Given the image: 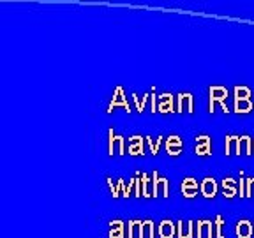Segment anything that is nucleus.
<instances>
[{"mask_svg": "<svg viewBox=\"0 0 254 238\" xmlns=\"http://www.w3.org/2000/svg\"><path fill=\"white\" fill-rule=\"evenodd\" d=\"M226 97H228V88L221 87V85H214L208 88V111L214 113V106L219 102L224 113H228V106H226Z\"/></svg>", "mask_w": 254, "mask_h": 238, "instance_id": "nucleus-1", "label": "nucleus"}, {"mask_svg": "<svg viewBox=\"0 0 254 238\" xmlns=\"http://www.w3.org/2000/svg\"><path fill=\"white\" fill-rule=\"evenodd\" d=\"M159 190L162 192L164 198H170V180L164 176H159L157 171L152 175V196H159Z\"/></svg>", "mask_w": 254, "mask_h": 238, "instance_id": "nucleus-2", "label": "nucleus"}, {"mask_svg": "<svg viewBox=\"0 0 254 238\" xmlns=\"http://www.w3.org/2000/svg\"><path fill=\"white\" fill-rule=\"evenodd\" d=\"M117 106H122L124 110L129 113V102H127V99H126V95H124V88L122 87H117L115 88V92H113V99H111V102H110V106H108V111H113V108H117Z\"/></svg>", "mask_w": 254, "mask_h": 238, "instance_id": "nucleus-3", "label": "nucleus"}, {"mask_svg": "<svg viewBox=\"0 0 254 238\" xmlns=\"http://www.w3.org/2000/svg\"><path fill=\"white\" fill-rule=\"evenodd\" d=\"M217 190H219V185H217V182H215L212 176L203 178L202 185H200V192H202L205 198H215Z\"/></svg>", "mask_w": 254, "mask_h": 238, "instance_id": "nucleus-4", "label": "nucleus"}, {"mask_svg": "<svg viewBox=\"0 0 254 238\" xmlns=\"http://www.w3.org/2000/svg\"><path fill=\"white\" fill-rule=\"evenodd\" d=\"M177 111L180 113H193V94L191 92H182L177 97Z\"/></svg>", "mask_w": 254, "mask_h": 238, "instance_id": "nucleus-5", "label": "nucleus"}, {"mask_svg": "<svg viewBox=\"0 0 254 238\" xmlns=\"http://www.w3.org/2000/svg\"><path fill=\"white\" fill-rule=\"evenodd\" d=\"M157 111L159 113H173V111H175V99H173L171 94H162V95L159 97Z\"/></svg>", "mask_w": 254, "mask_h": 238, "instance_id": "nucleus-6", "label": "nucleus"}, {"mask_svg": "<svg viewBox=\"0 0 254 238\" xmlns=\"http://www.w3.org/2000/svg\"><path fill=\"white\" fill-rule=\"evenodd\" d=\"M215 229L212 228V220H198L196 238H214Z\"/></svg>", "mask_w": 254, "mask_h": 238, "instance_id": "nucleus-7", "label": "nucleus"}, {"mask_svg": "<svg viewBox=\"0 0 254 238\" xmlns=\"http://www.w3.org/2000/svg\"><path fill=\"white\" fill-rule=\"evenodd\" d=\"M233 110L235 113H249L253 110V102L251 97H240V95H233Z\"/></svg>", "mask_w": 254, "mask_h": 238, "instance_id": "nucleus-8", "label": "nucleus"}, {"mask_svg": "<svg viewBox=\"0 0 254 238\" xmlns=\"http://www.w3.org/2000/svg\"><path fill=\"white\" fill-rule=\"evenodd\" d=\"M175 233H177V226H175L173 220H168V219L161 220V224H159V228H157L159 237L161 238H173L175 237Z\"/></svg>", "mask_w": 254, "mask_h": 238, "instance_id": "nucleus-9", "label": "nucleus"}, {"mask_svg": "<svg viewBox=\"0 0 254 238\" xmlns=\"http://www.w3.org/2000/svg\"><path fill=\"white\" fill-rule=\"evenodd\" d=\"M127 238H145V228L141 220L127 222Z\"/></svg>", "mask_w": 254, "mask_h": 238, "instance_id": "nucleus-10", "label": "nucleus"}, {"mask_svg": "<svg viewBox=\"0 0 254 238\" xmlns=\"http://www.w3.org/2000/svg\"><path fill=\"white\" fill-rule=\"evenodd\" d=\"M182 194H184L185 198H194L198 194V190H200V185H198V182L194 180V178H184V182H182Z\"/></svg>", "mask_w": 254, "mask_h": 238, "instance_id": "nucleus-11", "label": "nucleus"}, {"mask_svg": "<svg viewBox=\"0 0 254 238\" xmlns=\"http://www.w3.org/2000/svg\"><path fill=\"white\" fill-rule=\"evenodd\" d=\"M253 224H251L247 219H242L237 222V228H235V235H237V238H251L253 237Z\"/></svg>", "mask_w": 254, "mask_h": 238, "instance_id": "nucleus-12", "label": "nucleus"}, {"mask_svg": "<svg viewBox=\"0 0 254 238\" xmlns=\"http://www.w3.org/2000/svg\"><path fill=\"white\" fill-rule=\"evenodd\" d=\"M196 155H210L212 154V143L208 136H200L196 138Z\"/></svg>", "mask_w": 254, "mask_h": 238, "instance_id": "nucleus-13", "label": "nucleus"}, {"mask_svg": "<svg viewBox=\"0 0 254 238\" xmlns=\"http://www.w3.org/2000/svg\"><path fill=\"white\" fill-rule=\"evenodd\" d=\"M194 229H196V226L193 220H187V222L180 220L177 226V233H178V238H194Z\"/></svg>", "mask_w": 254, "mask_h": 238, "instance_id": "nucleus-14", "label": "nucleus"}, {"mask_svg": "<svg viewBox=\"0 0 254 238\" xmlns=\"http://www.w3.org/2000/svg\"><path fill=\"white\" fill-rule=\"evenodd\" d=\"M145 148V140L141 136H132L129 140V154L131 155H143Z\"/></svg>", "mask_w": 254, "mask_h": 238, "instance_id": "nucleus-15", "label": "nucleus"}, {"mask_svg": "<svg viewBox=\"0 0 254 238\" xmlns=\"http://www.w3.org/2000/svg\"><path fill=\"white\" fill-rule=\"evenodd\" d=\"M182 146H184V143H182V140L178 136H170L166 140V152L170 155H178Z\"/></svg>", "mask_w": 254, "mask_h": 238, "instance_id": "nucleus-16", "label": "nucleus"}, {"mask_svg": "<svg viewBox=\"0 0 254 238\" xmlns=\"http://www.w3.org/2000/svg\"><path fill=\"white\" fill-rule=\"evenodd\" d=\"M126 224L122 220H111L110 222V238H126Z\"/></svg>", "mask_w": 254, "mask_h": 238, "instance_id": "nucleus-17", "label": "nucleus"}, {"mask_svg": "<svg viewBox=\"0 0 254 238\" xmlns=\"http://www.w3.org/2000/svg\"><path fill=\"white\" fill-rule=\"evenodd\" d=\"M223 190H224V196L226 198H233V196H237L238 192V185L237 182L233 180V178H224L223 180Z\"/></svg>", "mask_w": 254, "mask_h": 238, "instance_id": "nucleus-18", "label": "nucleus"}, {"mask_svg": "<svg viewBox=\"0 0 254 238\" xmlns=\"http://www.w3.org/2000/svg\"><path fill=\"white\" fill-rule=\"evenodd\" d=\"M238 138L240 136H226V140H224V154L226 155H231L237 152V146H238Z\"/></svg>", "mask_w": 254, "mask_h": 238, "instance_id": "nucleus-19", "label": "nucleus"}, {"mask_svg": "<svg viewBox=\"0 0 254 238\" xmlns=\"http://www.w3.org/2000/svg\"><path fill=\"white\" fill-rule=\"evenodd\" d=\"M140 182H141V196H143V198H150L152 194H150V190H149V184H150L149 175H147V173H141Z\"/></svg>", "mask_w": 254, "mask_h": 238, "instance_id": "nucleus-20", "label": "nucleus"}, {"mask_svg": "<svg viewBox=\"0 0 254 238\" xmlns=\"http://www.w3.org/2000/svg\"><path fill=\"white\" fill-rule=\"evenodd\" d=\"M108 185H110L111 196H113V198H119L120 192H122V185H124L122 178H120V180H117V185H113V180H111V178H108Z\"/></svg>", "mask_w": 254, "mask_h": 238, "instance_id": "nucleus-21", "label": "nucleus"}, {"mask_svg": "<svg viewBox=\"0 0 254 238\" xmlns=\"http://www.w3.org/2000/svg\"><path fill=\"white\" fill-rule=\"evenodd\" d=\"M240 141H242V150H244V154L246 155L253 154V140H251V136L244 134V136H240Z\"/></svg>", "mask_w": 254, "mask_h": 238, "instance_id": "nucleus-22", "label": "nucleus"}, {"mask_svg": "<svg viewBox=\"0 0 254 238\" xmlns=\"http://www.w3.org/2000/svg\"><path fill=\"white\" fill-rule=\"evenodd\" d=\"M108 136H110V140H108V154L113 157V152H115V145H117V134H115L113 129H110L108 131Z\"/></svg>", "mask_w": 254, "mask_h": 238, "instance_id": "nucleus-23", "label": "nucleus"}, {"mask_svg": "<svg viewBox=\"0 0 254 238\" xmlns=\"http://www.w3.org/2000/svg\"><path fill=\"white\" fill-rule=\"evenodd\" d=\"M143 228L147 238H155V226H153L152 220H143Z\"/></svg>", "mask_w": 254, "mask_h": 238, "instance_id": "nucleus-24", "label": "nucleus"}, {"mask_svg": "<svg viewBox=\"0 0 254 238\" xmlns=\"http://www.w3.org/2000/svg\"><path fill=\"white\" fill-rule=\"evenodd\" d=\"M147 143H149V146H150V152L155 155V154H159V146H161V143H162V138H157L155 143H153L152 138H147Z\"/></svg>", "mask_w": 254, "mask_h": 238, "instance_id": "nucleus-25", "label": "nucleus"}, {"mask_svg": "<svg viewBox=\"0 0 254 238\" xmlns=\"http://www.w3.org/2000/svg\"><path fill=\"white\" fill-rule=\"evenodd\" d=\"M223 224H224L223 215L215 217V238H224L223 237Z\"/></svg>", "mask_w": 254, "mask_h": 238, "instance_id": "nucleus-26", "label": "nucleus"}, {"mask_svg": "<svg viewBox=\"0 0 254 238\" xmlns=\"http://www.w3.org/2000/svg\"><path fill=\"white\" fill-rule=\"evenodd\" d=\"M132 99H134V104H136V110L140 111H143L145 110V104H147V99H149V95H143V99H138V95H136V94H132Z\"/></svg>", "mask_w": 254, "mask_h": 238, "instance_id": "nucleus-27", "label": "nucleus"}, {"mask_svg": "<svg viewBox=\"0 0 254 238\" xmlns=\"http://www.w3.org/2000/svg\"><path fill=\"white\" fill-rule=\"evenodd\" d=\"M253 194H254V176L246 180V196L249 198V196H253Z\"/></svg>", "mask_w": 254, "mask_h": 238, "instance_id": "nucleus-28", "label": "nucleus"}, {"mask_svg": "<svg viewBox=\"0 0 254 238\" xmlns=\"http://www.w3.org/2000/svg\"><path fill=\"white\" fill-rule=\"evenodd\" d=\"M124 136H117V145H119V154L124 155L126 154V146H124Z\"/></svg>", "mask_w": 254, "mask_h": 238, "instance_id": "nucleus-29", "label": "nucleus"}]
</instances>
